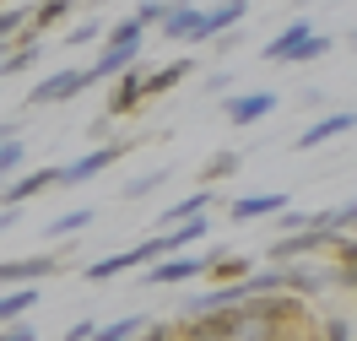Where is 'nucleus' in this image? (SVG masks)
<instances>
[{
	"mask_svg": "<svg viewBox=\"0 0 357 341\" xmlns=\"http://www.w3.org/2000/svg\"><path fill=\"white\" fill-rule=\"evenodd\" d=\"M141 103H146V70H135V66L119 70V82L109 87V114L125 119V114H135Z\"/></svg>",
	"mask_w": 357,
	"mask_h": 341,
	"instance_id": "ddd939ff",
	"label": "nucleus"
},
{
	"mask_svg": "<svg viewBox=\"0 0 357 341\" xmlns=\"http://www.w3.org/2000/svg\"><path fill=\"white\" fill-rule=\"evenodd\" d=\"M141 325H146L141 315H125V319H114V325H98L92 341H135V336H141Z\"/></svg>",
	"mask_w": 357,
	"mask_h": 341,
	"instance_id": "393cba45",
	"label": "nucleus"
},
{
	"mask_svg": "<svg viewBox=\"0 0 357 341\" xmlns=\"http://www.w3.org/2000/svg\"><path fill=\"white\" fill-rule=\"evenodd\" d=\"M276 92L266 87H255V92H227L222 98V114H227V125H260V119H271L276 114Z\"/></svg>",
	"mask_w": 357,
	"mask_h": 341,
	"instance_id": "9d476101",
	"label": "nucleus"
},
{
	"mask_svg": "<svg viewBox=\"0 0 357 341\" xmlns=\"http://www.w3.org/2000/svg\"><path fill=\"white\" fill-rule=\"evenodd\" d=\"M54 271H66V255H22V260L0 266V287H38Z\"/></svg>",
	"mask_w": 357,
	"mask_h": 341,
	"instance_id": "1a4fd4ad",
	"label": "nucleus"
},
{
	"mask_svg": "<svg viewBox=\"0 0 357 341\" xmlns=\"http://www.w3.org/2000/svg\"><path fill=\"white\" fill-rule=\"evenodd\" d=\"M119 158H125V141H103V146L82 152L76 162H60V168H54V184H70V190H76V184L98 179V174H103L109 162H119Z\"/></svg>",
	"mask_w": 357,
	"mask_h": 341,
	"instance_id": "0eeeda50",
	"label": "nucleus"
},
{
	"mask_svg": "<svg viewBox=\"0 0 357 341\" xmlns=\"http://www.w3.org/2000/svg\"><path fill=\"white\" fill-rule=\"evenodd\" d=\"M238 162H244L238 152H211V158H206V168H201V184L211 190L217 179H227V174H238Z\"/></svg>",
	"mask_w": 357,
	"mask_h": 341,
	"instance_id": "b1692460",
	"label": "nucleus"
},
{
	"mask_svg": "<svg viewBox=\"0 0 357 341\" xmlns=\"http://www.w3.org/2000/svg\"><path fill=\"white\" fill-rule=\"evenodd\" d=\"M17 222H22V211H17V206H6V211H0V233H11Z\"/></svg>",
	"mask_w": 357,
	"mask_h": 341,
	"instance_id": "c9c22d12",
	"label": "nucleus"
},
{
	"mask_svg": "<svg viewBox=\"0 0 357 341\" xmlns=\"http://www.w3.org/2000/svg\"><path fill=\"white\" fill-rule=\"evenodd\" d=\"M292 6H303V0H292Z\"/></svg>",
	"mask_w": 357,
	"mask_h": 341,
	"instance_id": "ea45409f",
	"label": "nucleus"
},
{
	"mask_svg": "<svg viewBox=\"0 0 357 341\" xmlns=\"http://www.w3.org/2000/svg\"><path fill=\"white\" fill-rule=\"evenodd\" d=\"M331 255H335L331 282H341V287H357V238H352V233H335V238H331Z\"/></svg>",
	"mask_w": 357,
	"mask_h": 341,
	"instance_id": "a211bd4d",
	"label": "nucleus"
},
{
	"mask_svg": "<svg viewBox=\"0 0 357 341\" xmlns=\"http://www.w3.org/2000/svg\"><path fill=\"white\" fill-rule=\"evenodd\" d=\"M87 87H92V70L66 66V70H54V76H44V82H33V87H27V109L66 103V98H76V92H87Z\"/></svg>",
	"mask_w": 357,
	"mask_h": 341,
	"instance_id": "423d86ee",
	"label": "nucleus"
},
{
	"mask_svg": "<svg viewBox=\"0 0 357 341\" xmlns=\"http://www.w3.org/2000/svg\"><path fill=\"white\" fill-rule=\"evenodd\" d=\"M92 206H76V211H60L54 222H49V238H66V233H82V227H92Z\"/></svg>",
	"mask_w": 357,
	"mask_h": 341,
	"instance_id": "5701e85b",
	"label": "nucleus"
},
{
	"mask_svg": "<svg viewBox=\"0 0 357 341\" xmlns=\"http://www.w3.org/2000/svg\"><path fill=\"white\" fill-rule=\"evenodd\" d=\"M168 174H174V168H152V174H141V179L125 184V195H130V201H141V195H152L157 184H168Z\"/></svg>",
	"mask_w": 357,
	"mask_h": 341,
	"instance_id": "cd10ccee",
	"label": "nucleus"
},
{
	"mask_svg": "<svg viewBox=\"0 0 357 341\" xmlns=\"http://www.w3.org/2000/svg\"><path fill=\"white\" fill-rule=\"evenodd\" d=\"M98 33H103V22H92V17H87V22H76V27H70V38H66V44H70V49H76V44H98Z\"/></svg>",
	"mask_w": 357,
	"mask_h": 341,
	"instance_id": "c756f323",
	"label": "nucleus"
},
{
	"mask_svg": "<svg viewBox=\"0 0 357 341\" xmlns=\"http://www.w3.org/2000/svg\"><path fill=\"white\" fill-rule=\"evenodd\" d=\"M0 341H38V331H33V319H11V325H0Z\"/></svg>",
	"mask_w": 357,
	"mask_h": 341,
	"instance_id": "c85d7f7f",
	"label": "nucleus"
},
{
	"mask_svg": "<svg viewBox=\"0 0 357 341\" xmlns=\"http://www.w3.org/2000/svg\"><path fill=\"white\" fill-rule=\"evenodd\" d=\"M6 49H11V44H0V60H6Z\"/></svg>",
	"mask_w": 357,
	"mask_h": 341,
	"instance_id": "4c0bfd02",
	"label": "nucleus"
},
{
	"mask_svg": "<svg viewBox=\"0 0 357 341\" xmlns=\"http://www.w3.org/2000/svg\"><path fill=\"white\" fill-rule=\"evenodd\" d=\"M195 22H201V6H190V0H174V6H168V17H162V38H174V44H190V38H195Z\"/></svg>",
	"mask_w": 357,
	"mask_h": 341,
	"instance_id": "f3484780",
	"label": "nucleus"
},
{
	"mask_svg": "<svg viewBox=\"0 0 357 341\" xmlns=\"http://www.w3.org/2000/svg\"><path fill=\"white\" fill-rule=\"evenodd\" d=\"M184 76H195V60H168V66L146 70V98H162V92H174Z\"/></svg>",
	"mask_w": 357,
	"mask_h": 341,
	"instance_id": "6ab92c4d",
	"label": "nucleus"
},
{
	"mask_svg": "<svg viewBox=\"0 0 357 341\" xmlns=\"http://www.w3.org/2000/svg\"><path fill=\"white\" fill-rule=\"evenodd\" d=\"M168 6H174V0H141L135 22H141V27H146V22H162V17H168Z\"/></svg>",
	"mask_w": 357,
	"mask_h": 341,
	"instance_id": "2f4dec72",
	"label": "nucleus"
},
{
	"mask_svg": "<svg viewBox=\"0 0 357 341\" xmlns=\"http://www.w3.org/2000/svg\"><path fill=\"white\" fill-rule=\"evenodd\" d=\"M92 331H98L92 319H76V325H70V331H66V341H92Z\"/></svg>",
	"mask_w": 357,
	"mask_h": 341,
	"instance_id": "f704fd0d",
	"label": "nucleus"
},
{
	"mask_svg": "<svg viewBox=\"0 0 357 341\" xmlns=\"http://www.w3.org/2000/svg\"><path fill=\"white\" fill-rule=\"evenodd\" d=\"M33 303H38V287H6V293H0V325L27 319V315H33Z\"/></svg>",
	"mask_w": 357,
	"mask_h": 341,
	"instance_id": "4be33fe9",
	"label": "nucleus"
},
{
	"mask_svg": "<svg viewBox=\"0 0 357 341\" xmlns=\"http://www.w3.org/2000/svg\"><path fill=\"white\" fill-rule=\"evenodd\" d=\"M249 0H222V6H211V11H201V22H195V38L190 44H211V38H227L233 27L244 22Z\"/></svg>",
	"mask_w": 357,
	"mask_h": 341,
	"instance_id": "9b49d317",
	"label": "nucleus"
},
{
	"mask_svg": "<svg viewBox=\"0 0 357 341\" xmlns=\"http://www.w3.org/2000/svg\"><path fill=\"white\" fill-rule=\"evenodd\" d=\"M211 260H217V250H206V255H168V260H152V266H141V271H146L152 287H184V282H195V276L211 271Z\"/></svg>",
	"mask_w": 357,
	"mask_h": 341,
	"instance_id": "39448f33",
	"label": "nucleus"
},
{
	"mask_svg": "<svg viewBox=\"0 0 357 341\" xmlns=\"http://www.w3.org/2000/svg\"><path fill=\"white\" fill-rule=\"evenodd\" d=\"M141 341H178V325H141Z\"/></svg>",
	"mask_w": 357,
	"mask_h": 341,
	"instance_id": "72a5a7b5",
	"label": "nucleus"
},
{
	"mask_svg": "<svg viewBox=\"0 0 357 341\" xmlns=\"http://www.w3.org/2000/svg\"><path fill=\"white\" fill-rule=\"evenodd\" d=\"M319 341H352V325L335 315V319H325V331H319Z\"/></svg>",
	"mask_w": 357,
	"mask_h": 341,
	"instance_id": "473e14b6",
	"label": "nucleus"
},
{
	"mask_svg": "<svg viewBox=\"0 0 357 341\" xmlns=\"http://www.w3.org/2000/svg\"><path fill=\"white\" fill-rule=\"evenodd\" d=\"M206 211H211V190H195V195H184V201H174V206H162V211H157V233H162V227H174V222H190V217H206Z\"/></svg>",
	"mask_w": 357,
	"mask_h": 341,
	"instance_id": "dca6fc26",
	"label": "nucleus"
},
{
	"mask_svg": "<svg viewBox=\"0 0 357 341\" xmlns=\"http://www.w3.org/2000/svg\"><path fill=\"white\" fill-rule=\"evenodd\" d=\"M325 54H331V38H325L309 17H298L292 27H282V33L266 44L271 66H314V60H325Z\"/></svg>",
	"mask_w": 357,
	"mask_h": 341,
	"instance_id": "7ed1b4c3",
	"label": "nucleus"
},
{
	"mask_svg": "<svg viewBox=\"0 0 357 341\" xmlns=\"http://www.w3.org/2000/svg\"><path fill=\"white\" fill-rule=\"evenodd\" d=\"M276 227L282 233H303V227H314V217L309 211H276Z\"/></svg>",
	"mask_w": 357,
	"mask_h": 341,
	"instance_id": "7c9ffc66",
	"label": "nucleus"
},
{
	"mask_svg": "<svg viewBox=\"0 0 357 341\" xmlns=\"http://www.w3.org/2000/svg\"><path fill=\"white\" fill-rule=\"evenodd\" d=\"M352 49H357V33H352Z\"/></svg>",
	"mask_w": 357,
	"mask_h": 341,
	"instance_id": "58836bf2",
	"label": "nucleus"
},
{
	"mask_svg": "<svg viewBox=\"0 0 357 341\" xmlns=\"http://www.w3.org/2000/svg\"><path fill=\"white\" fill-rule=\"evenodd\" d=\"M298 315H303V298H292V293L244 298L238 309H227L222 341H303Z\"/></svg>",
	"mask_w": 357,
	"mask_h": 341,
	"instance_id": "f257e3e1",
	"label": "nucleus"
},
{
	"mask_svg": "<svg viewBox=\"0 0 357 341\" xmlns=\"http://www.w3.org/2000/svg\"><path fill=\"white\" fill-rule=\"evenodd\" d=\"M347 130H357V114L352 109H331V114H319L303 136L292 141L298 152H314V146H325V141H335V136H347Z\"/></svg>",
	"mask_w": 357,
	"mask_h": 341,
	"instance_id": "f8f14e48",
	"label": "nucleus"
},
{
	"mask_svg": "<svg viewBox=\"0 0 357 341\" xmlns=\"http://www.w3.org/2000/svg\"><path fill=\"white\" fill-rule=\"evenodd\" d=\"M335 233H319V227H303V233H282L276 244L266 250L271 266H292V260H309V255H325Z\"/></svg>",
	"mask_w": 357,
	"mask_h": 341,
	"instance_id": "6e6552de",
	"label": "nucleus"
},
{
	"mask_svg": "<svg viewBox=\"0 0 357 341\" xmlns=\"http://www.w3.org/2000/svg\"><path fill=\"white\" fill-rule=\"evenodd\" d=\"M70 11H76V0H38V6L27 11V33H49L54 22H66Z\"/></svg>",
	"mask_w": 357,
	"mask_h": 341,
	"instance_id": "412c9836",
	"label": "nucleus"
},
{
	"mask_svg": "<svg viewBox=\"0 0 357 341\" xmlns=\"http://www.w3.org/2000/svg\"><path fill=\"white\" fill-rule=\"evenodd\" d=\"M22 158H27V146H22L17 136H11V141H0V184H6V179H17Z\"/></svg>",
	"mask_w": 357,
	"mask_h": 341,
	"instance_id": "a878e982",
	"label": "nucleus"
},
{
	"mask_svg": "<svg viewBox=\"0 0 357 341\" xmlns=\"http://www.w3.org/2000/svg\"><path fill=\"white\" fill-rule=\"evenodd\" d=\"M141 49H146V27L135 22V17H119V22L109 27V38H103V54L87 66L92 82H109L119 70H130L135 60H141Z\"/></svg>",
	"mask_w": 357,
	"mask_h": 341,
	"instance_id": "f03ea898",
	"label": "nucleus"
},
{
	"mask_svg": "<svg viewBox=\"0 0 357 341\" xmlns=\"http://www.w3.org/2000/svg\"><path fill=\"white\" fill-rule=\"evenodd\" d=\"M152 260H168L157 233H152V238H141L135 250H119V255H103V260H92V266H87V282H114V276L141 271V266H152Z\"/></svg>",
	"mask_w": 357,
	"mask_h": 341,
	"instance_id": "20e7f679",
	"label": "nucleus"
},
{
	"mask_svg": "<svg viewBox=\"0 0 357 341\" xmlns=\"http://www.w3.org/2000/svg\"><path fill=\"white\" fill-rule=\"evenodd\" d=\"M44 190H54V168H33V174H17V179H6L0 201H6V206H22V201H33V195H44Z\"/></svg>",
	"mask_w": 357,
	"mask_h": 341,
	"instance_id": "2eb2a0df",
	"label": "nucleus"
},
{
	"mask_svg": "<svg viewBox=\"0 0 357 341\" xmlns=\"http://www.w3.org/2000/svg\"><path fill=\"white\" fill-rule=\"evenodd\" d=\"M27 11H33V6H0V44H11L27 27Z\"/></svg>",
	"mask_w": 357,
	"mask_h": 341,
	"instance_id": "bb28decb",
	"label": "nucleus"
},
{
	"mask_svg": "<svg viewBox=\"0 0 357 341\" xmlns=\"http://www.w3.org/2000/svg\"><path fill=\"white\" fill-rule=\"evenodd\" d=\"M276 211H287V195H282V190H260V195H238V201L227 206V217H233V222H260V217H276Z\"/></svg>",
	"mask_w": 357,
	"mask_h": 341,
	"instance_id": "4468645a",
	"label": "nucleus"
},
{
	"mask_svg": "<svg viewBox=\"0 0 357 341\" xmlns=\"http://www.w3.org/2000/svg\"><path fill=\"white\" fill-rule=\"evenodd\" d=\"M249 271H255V255H238V250H217V260H211V271H206V276H211V282H222V287H227V282H244Z\"/></svg>",
	"mask_w": 357,
	"mask_h": 341,
	"instance_id": "aec40b11",
	"label": "nucleus"
},
{
	"mask_svg": "<svg viewBox=\"0 0 357 341\" xmlns=\"http://www.w3.org/2000/svg\"><path fill=\"white\" fill-rule=\"evenodd\" d=\"M227 82H233V76H211V82H206V92H211V98H227Z\"/></svg>",
	"mask_w": 357,
	"mask_h": 341,
	"instance_id": "e433bc0d",
	"label": "nucleus"
}]
</instances>
